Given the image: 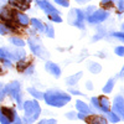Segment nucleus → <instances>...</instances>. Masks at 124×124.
Returning <instances> with one entry per match:
<instances>
[{
    "label": "nucleus",
    "mask_w": 124,
    "mask_h": 124,
    "mask_svg": "<svg viewBox=\"0 0 124 124\" xmlns=\"http://www.w3.org/2000/svg\"><path fill=\"white\" fill-rule=\"evenodd\" d=\"M42 99L50 107L62 108L71 102V94H68L65 91H61L58 88H50L44 92Z\"/></svg>",
    "instance_id": "nucleus-1"
},
{
    "label": "nucleus",
    "mask_w": 124,
    "mask_h": 124,
    "mask_svg": "<svg viewBox=\"0 0 124 124\" xmlns=\"http://www.w3.org/2000/svg\"><path fill=\"white\" fill-rule=\"evenodd\" d=\"M23 122L25 124H34L41 114V107L36 99H26L23 102Z\"/></svg>",
    "instance_id": "nucleus-2"
},
{
    "label": "nucleus",
    "mask_w": 124,
    "mask_h": 124,
    "mask_svg": "<svg viewBox=\"0 0 124 124\" xmlns=\"http://www.w3.org/2000/svg\"><path fill=\"white\" fill-rule=\"evenodd\" d=\"M26 58V51L23 47H0V60H9L11 62H17Z\"/></svg>",
    "instance_id": "nucleus-3"
},
{
    "label": "nucleus",
    "mask_w": 124,
    "mask_h": 124,
    "mask_svg": "<svg viewBox=\"0 0 124 124\" xmlns=\"http://www.w3.org/2000/svg\"><path fill=\"white\" fill-rule=\"evenodd\" d=\"M5 93L6 96H11V98L19 104V107L23 104V89H21V85H20L19 81H13L10 82L9 85L6 86H3L1 88Z\"/></svg>",
    "instance_id": "nucleus-4"
},
{
    "label": "nucleus",
    "mask_w": 124,
    "mask_h": 124,
    "mask_svg": "<svg viewBox=\"0 0 124 124\" xmlns=\"http://www.w3.org/2000/svg\"><path fill=\"white\" fill-rule=\"evenodd\" d=\"M27 45L31 50V52H32L36 57H39L41 60H48V57H50L48 51L42 46V42H41L37 37H30L27 40Z\"/></svg>",
    "instance_id": "nucleus-5"
},
{
    "label": "nucleus",
    "mask_w": 124,
    "mask_h": 124,
    "mask_svg": "<svg viewBox=\"0 0 124 124\" xmlns=\"http://www.w3.org/2000/svg\"><path fill=\"white\" fill-rule=\"evenodd\" d=\"M91 104H92V110H94L97 113H102L106 114L107 112L110 110V103L109 99L104 96H99V97H92L91 98Z\"/></svg>",
    "instance_id": "nucleus-6"
},
{
    "label": "nucleus",
    "mask_w": 124,
    "mask_h": 124,
    "mask_svg": "<svg viewBox=\"0 0 124 124\" xmlns=\"http://www.w3.org/2000/svg\"><path fill=\"white\" fill-rule=\"evenodd\" d=\"M68 21L71 25H73L78 29H85V14L79 9H73L71 10Z\"/></svg>",
    "instance_id": "nucleus-7"
},
{
    "label": "nucleus",
    "mask_w": 124,
    "mask_h": 124,
    "mask_svg": "<svg viewBox=\"0 0 124 124\" xmlns=\"http://www.w3.org/2000/svg\"><path fill=\"white\" fill-rule=\"evenodd\" d=\"M16 114H17V112L14 108L0 107V124H11Z\"/></svg>",
    "instance_id": "nucleus-8"
},
{
    "label": "nucleus",
    "mask_w": 124,
    "mask_h": 124,
    "mask_svg": "<svg viewBox=\"0 0 124 124\" xmlns=\"http://www.w3.org/2000/svg\"><path fill=\"white\" fill-rule=\"evenodd\" d=\"M108 15H109L108 11H106V10H103V9H99V10H94V11L87 17V20H88L89 24L97 25V24H101V23H104L108 19Z\"/></svg>",
    "instance_id": "nucleus-9"
},
{
    "label": "nucleus",
    "mask_w": 124,
    "mask_h": 124,
    "mask_svg": "<svg viewBox=\"0 0 124 124\" xmlns=\"http://www.w3.org/2000/svg\"><path fill=\"white\" fill-rule=\"evenodd\" d=\"M112 112L118 114L122 119L124 118V98L122 94L114 97V101H113V104H112Z\"/></svg>",
    "instance_id": "nucleus-10"
},
{
    "label": "nucleus",
    "mask_w": 124,
    "mask_h": 124,
    "mask_svg": "<svg viewBox=\"0 0 124 124\" xmlns=\"http://www.w3.org/2000/svg\"><path fill=\"white\" fill-rule=\"evenodd\" d=\"M45 70L48 75H51L55 78H60L61 75H62V71H61V67L55 63V62H51V61H47L45 63Z\"/></svg>",
    "instance_id": "nucleus-11"
},
{
    "label": "nucleus",
    "mask_w": 124,
    "mask_h": 124,
    "mask_svg": "<svg viewBox=\"0 0 124 124\" xmlns=\"http://www.w3.org/2000/svg\"><path fill=\"white\" fill-rule=\"evenodd\" d=\"M36 4L40 6V9H42L48 15H54V14H57L60 15L58 13V10L54 6V5H51L48 1H46V0H36Z\"/></svg>",
    "instance_id": "nucleus-12"
},
{
    "label": "nucleus",
    "mask_w": 124,
    "mask_h": 124,
    "mask_svg": "<svg viewBox=\"0 0 124 124\" xmlns=\"http://www.w3.org/2000/svg\"><path fill=\"white\" fill-rule=\"evenodd\" d=\"M85 122L87 124H108L106 117L99 116V114H89V116H87Z\"/></svg>",
    "instance_id": "nucleus-13"
},
{
    "label": "nucleus",
    "mask_w": 124,
    "mask_h": 124,
    "mask_svg": "<svg viewBox=\"0 0 124 124\" xmlns=\"http://www.w3.org/2000/svg\"><path fill=\"white\" fill-rule=\"evenodd\" d=\"M76 109H77L78 113H83V114H87V116L93 114L92 108L87 104L85 101H81V99H77L76 101Z\"/></svg>",
    "instance_id": "nucleus-14"
},
{
    "label": "nucleus",
    "mask_w": 124,
    "mask_h": 124,
    "mask_svg": "<svg viewBox=\"0 0 124 124\" xmlns=\"http://www.w3.org/2000/svg\"><path fill=\"white\" fill-rule=\"evenodd\" d=\"M82 75H83V72H78L76 75H71L68 77L65 78V83L68 86V87H73V86H77L79 79L82 78Z\"/></svg>",
    "instance_id": "nucleus-15"
},
{
    "label": "nucleus",
    "mask_w": 124,
    "mask_h": 124,
    "mask_svg": "<svg viewBox=\"0 0 124 124\" xmlns=\"http://www.w3.org/2000/svg\"><path fill=\"white\" fill-rule=\"evenodd\" d=\"M14 14H15L14 11L9 10L8 8H4V9H1V11H0V17H1V20L5 21V24H9L10 21H13Z\"/></svg>",
    "instance_id": "nucleus-16"
},
{
    "label": "nucleus",
    "mask_w": 124,
    "mask_h": 124,
    "mask_svg": "<svg viewBox=\"0 0 124 124\" xmlns=\"http://www.w3.org/2000/svg\"><path fill=\"white\" fill-rule=\"evenodd\" d=\"M30 3H31V0H9V4L10 5H13L14 8H17L20 10L27 9Z\"/></svg>",
    "instance_id": "nucleus-17"
},
{
    "label": "nucleus",
    "mask_w": 124,
    "mask_h": 124,
    "mask_svg": "<svg viewBox=\"0 0 124 124\" xmlns=\"http://www.w3.org/2000/svg\"><path fill=\"white\" fill-rule=\"evenodd\" d=\"M116 82H117V78H116V77H112V78H109V79L107 81V83H106L104 86H103V88H102L103 93H104V94H109V93H112L113 88H114Z\"/></svg>",
    "instance_id": "nucleus-18"
},
{
    "label": "nucleus",
    "mask_w": 124,
    "mask_h": 124,
    "mask_svg": "<svg viewBox=\"0 0 124 124\" xmlns=\"http://www.w3.org/2000/svg\"><path fill=\"white\" fill-rule=\"evenodd\" d=\"M106 119H107V122H109L112 124H117V123H119L122 120V118L118 114H116L114 112H112V110L106 113Z\"/></svg>",
    "instance_id": "nucleus-19"
},
{
    "label": "nucleus",
    "mask_w": 124,
    "mask_h": 124,
    "mask_svg": "<svg viewBox=\"0 0 124 124\" xmlns=\"http://www.w3.org/2000/svg\"><path fill=\"white\" fill-rule=\"evenodd\" d=\"M30 24H31V26H32L34 30H36V31H39V32H42L44 34L45 26H44V24L41 23L39 19H31L30 20Z\"/></svg>",
    "instance_id": "nucleus-20"
},
{
    "label": "nucleus",
    "mask_w": 124,
    "mask_h": 124,
    "mask_svg": "<svg viewBox=\"0 0 124 124\" xmlns=\"http://www.w3.org/2000/svg\"><path fill=\"white\" fill-rule=\"evenodd\" d=\"M26 91H27V93H30V94L32 96L36 101H40V99L44 98V92H41V91H39V89H36V88H34V87H29Z\"/></svg>",
    "instance_id": "nucleus-21"
},
{
    "label": "nucleus",
    "mask_w": 124,
    "mask_h": 124,
    "mask_svg": "<svg viewBox=\"0 0 124 124\" xmlns=\"http://www.w3.org/2000/svg\"><path fill=\"white\" fill-rule=\"evenodd\" d=\"M15 15H16V19H17V23L21 26H27L30 24V19L27 17V15H25L23 13H17Z\"/></svg>",
    "instance_id": "nucleus-22"
},
{
    "label": "nucleus",
    "mask_w": 124,
    "mask_h": 124,
    "mask_svg": "<svg viewBox=\"0 0 124 124\" xmlns=\"http://www.w3.org/2000/svg\"><path fill=\"white\" fill-rule=\"evenodd\" d=\"M88 70H89L91 73L97 75V73H99V72L102 71V66L98 63V62H93V61H91V62H88Z\"/></svg>",
    "instance_id": "nucleus-23"
},
{
    "label": "nucleus",
    "mask_w": 124,
    "mask_h": 124,
    "mask_svg": "<svg viewBox=\"0 0 124 124\" xmlns=\"http://www.w3.org/2000/svg\"><path fill=\"white\" fill-rule=\"evenodd\" d=\"M9 41H10V44L15 47H24L25 46V41L20 37H16V36H11L9 39Z\"/></svg>",
    "instance_id": "nucleus-24"
},
{
    "label": "nucleus",
    "mask_w": 124,
    "mask_h": 124,
    "mask_svg": "<svg viewBox=\"0 0 124 124\" xmlns=\"http://www.w3.org/2000/svg\"><path fill=\"white\" fill-rule=\"evenodd\" d=\"M44 26H45V30H44V34L47 36V37H50V39H54L55 37V30H54V26L51 25V24H44Z\"/></svg>",
    "instance_id": "nucleus-25"
},
{
    "label": "nucleus",
    "mask_w": 124,
    "mask_h": 124,
    "mask_svg": "<svg viewBox=\"0 0 124 124\" xmlns=\"http://www.w3.org/2000/svg\"><path fill=\"white\" fill-rule=\"evenodd\" d=\"M10 31H11V25L0 24V35H9Z\"/></svg>",
    "instance_id": "nucleus-26"
},
{
    "label": "nucleus",
    "mask_w": 124,
    "mask_h": 124,
    "mask_svg": "<svg viewBox=\"0 0 124 124\" xmlns=\"http://www.w3.org/2000/svg\"><path fill=\"white\" fill-rule=\"evenodd\" d=\"M34 71H35V66H34L32 63H30V65H27V67L24 70V73H25L26 76H30V75L34 73Z\"/></svg>",
    "instance_id": "nucleus-27"
},
{
    "label": "nucleus",
    "mask_w": 124,
    "mask_h": 124,
    "mask_svg": "<svg viewBox=\"0 0 124 124\" xmlns=\"http://www.w3.org/2000/svg\"><path fill=\"white\" fill-rule=\"evenodd\" d=\"M37 124H57V122H56V119H54V118H45V119H41Z\"/></svg>",
    "instance_id": "nucleus-28"
},
{
    "label": "nucleus",
    "mask_w": 124,
    "mask_h": 124,
    "mask_svg": "<svg viewBox=\"0 0 124 124\" xmlns=\"http://www.w3.org/2000/svg\"><path fill=\"white\" fill-rule=\"evenodd\" d=\"M114 52H116V55H118L119 57H123V56H124V46L119 45V46L114 47Z\"/></svg>",
    "instance_id": "nucleus-29"
},
{
    "label": "nucleus",
    "mask_w": 124,
    "mask_h": 124,
    "mask_svg": "<svg viewBox=\"0 0 124 124\" xmlns=\"http://www.w3.org/2000/svg\"><path fill=\"white\" fill-rule=\"evenodd\" d=\"M65 116L70 120H77V112H67Z\"/></svg>",
    "instance_id": "nucleus-30"
},
{
    "label": "nucleus",
    "mask_w": 124,
    "mask_h": 124,
    "mask_svg": "<svg viewBox=\"0 0 124 124\" xmlns=\"http://www.w3.org/2000/svg\"><path fill=\"white\" fill-rule=\"evenodd\" d=\"M50 20L51 21H54V23H62V19L60 17V15L57 14H54V15H48Z\"/></svg>",
    "instance_id": "nucleus-31"
},
{
    "label": "nucleus",
    "mask_w": 124,
    "mask_h": 124,
    "mask_svg": "<svg viewBox=\"0 0 124 124\" xmlns=\"http://www.w3.org/2000/svg\"><path fill=\"white\" fill-rule=\"evenodd\" d=\"M112 36L116 37V39H118L120 42H123V41H124V34H123V32H113Z\"/></svg>",
    "instance_id": "nucleus-32"
},
{
    "label": "nucleus",
    "mask_w": 124,
    "mask_h": 124,
    "mask_svg": "<svg viewBox=\"0 0 124 124\" xmlns=\"http://www.w3.org/2000/svg\"><path fill=\"white\" fill-rule=\"evenodd\" d=\"M68 92L71 93V94H75V96H85V94H83V93H82L81 91H78V89H75V88H72V87H70Z\"/></svg>",
    "instance_id": "nucleus-33"
},
{
    "label": "nucleus",
    "mask_w": 124,
    "mask_h": 124,
    "mask_svg": "<svg viewBox=\"0 0 124 124\" xmlns=\"http://www.w3.org/2000/svg\"><path fill=\"white\" fill-rule=\"evenodd\" d=\"M55 3L58 4V5H61V6H65V8H67L70 5L68 0H55Z\"/></svg>",
    "instance_id": "nucleus-34"
},
{
    "label": "nucleus",
    "mask_w": 124,
    "mask_h": 124,
    "mask_svg": "<svg viewBox=\"0 0 124 124\" xmlns=\"http://www.w3.org/2000/svg\"><path fill=\"white\" fill-rule=\"evenodd\" d=\"M11 124H25V123L23 122V119H21V118L19 117V114H16V116H15V118L13 119Z\"/></svg>",
    "instance_id": "nucleus-35"
},
{
    "label": "nucleus",
    "mask_w": 124,
    "mask_h": 124,
    "mask_svg": "<svg viewBox=\"0 0 124 124\" xmlns=\"http://www.w3.org/2000/svg\"><path fill=\"white\" fill-rule=\"evenodd\" d=\"M118 9H119V11L124 10V0H118Z\"/></svg>",
    "instance_id": "nucleus-36"
},
{
    "label": "nucleus",
    "mask_w": 124,
    "mask_h": 124,
    "mask_svg": "<svg viewBox=\"0 0 124 124\" xmlns=\"http://www.w3.org/2000/svg\"><path fill=\"white\" fill-rule=\"evenodd\" d=\"M113 1H114V0H102V4L107 5V6H110V5H113Z\"/></svg>",
    "instance_id": "nucleus-37"
},
{
    "label": "nucleus",
    "mask_w": 124,
    "mask_h": 124,
    "mask_svg": "<svg viewBox=\"0 0 124 124\" xmlns=\"http://www.w3.org/2000/svg\"><path fill=\"white\" fill-rule=\"evenodd\" d=\"M5 97H6V93H5L3 89H0V103L5 99Z\"/></svg>",
    "instance_id": "nucleus-38"
},
{
    "label": "nucleus",
    "mask_w": 124,
    "mask_h": 124,
    "mask_svg": "<svg viewBox=\"0 0 124 124\" xmlns=\"http://www.w3.org/2000/svg\"><path fill=\"white\" fill-rule=\"evenodd\" d=\"M86 88H87L88 91H92V89H93V85H92L91 81H87V82H86Z\"/></svg>",
    "instance_id": "nucleus-39"
},
{
    "label": "nucleus",
    "mask_w": 124,
    "mask_h": 124,
    "mask_svg": "<svg viewBox=\"0 0 124 124\" xmlns=\"http://www.w3.org/2000/svg\"><path fill=\"white\" fill-rule=\"evenodd\" d=\"M77 3H79V4H83V3H87V1H89V0H76Z\"/></svg>",
    "instance_id": "nucleus-40"
},
{
    "label": "nucleus",
    "mask_w": 124,
    "mask_h": 124,
    "mask_svg": "<svg viewBox=\"0 0 124 124\" xmlns=\"http://www.w3.org/2000/svg\"><path fill=\"white\" fill-rule=\"evenodd\" d=\"M3 88V83H1V82H0V89H1Z\"/></svg>",
    "instance_id": "nucleus-41"
}]
</instances>
